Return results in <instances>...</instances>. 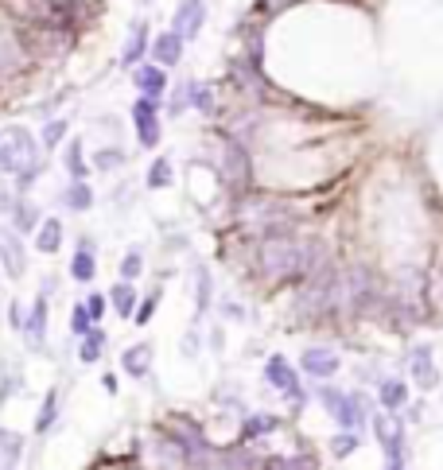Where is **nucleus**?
<instances>
[{
  "label": "nucleus",
  "mask_w": 443,
  "mask_h": 470,
  "mask_svg": "<svg viewBox=\"0 0 443 470\" xmlns=\"http://www.w3.org/2000/svg\"><path fill=\"white\" fill-rule=\"evenodd\" d=\"M331 451H335L338 459H346L350 451H358V436H354V431H343V436H335V439H331Z\"/></svg>",
  "instance_id": "obj_27"
},
{
  "label": "nucleus",
  "mask_w": 443,
  "mask_h": 470,
  "mask_svg": "<svg viewBox=\"0 0 443 470\" xmlns=\"http://www.w3.org/2000/svg\"><path fill=\"white\" fill-rule=\"evenodd\" d=\"M101 346H105V330L90 327V335H86V342H82V361H98Z\"/></svg>",
  "instance_id": "obj_20"
},
{
  "label": "nucleus",
  "mask_w": 443,
  "mask_h": 470,
  "mask_svg": "<svg viewBox=\"0 0 443 470\" xmlns=\"http://www.w3.org/2000/svg\"><path fill=\"white\" fill-rule=\"evenodd\" d=\"M404 401H409V385H404V381H385L381 385V404H385L389 416H393L397 408H404Z\"/></svg>",
  "instance_id": "obj_16"
},
{
  "label": "nucleus",
  "mask_w": 443,
  "mask_h": 470,
  "mask_svg": "<svg viewBox=\"0 0 443 470\" xmlns=\"http://www.w3.org/2000/svg\"><path fill=\"white\" fill-rule=\"evenodd\" d=\"M260 272L268 280H296V276H311L323 264V245L319 241H296L288 234H272L260 241Z\"/></svg>",
  "instance_id": "obj_1"
},
{
  "label": "nucleus",
  "mask_w": 443,
  "mask_h": 470,
  "mask_svg": "<svg viewBox=\"0 0 443 470\" xmlns=\"http://www.w3.org/2000/svg\"><path fill=\"white\" fill-rule=\"evenodd\" d=\"M109 300H113V311H117V315H125V319L133 315V307H136V292H133V284H125V280L109 292Z\"/></svg>",
  "instance_id": "obj_17"
},
{
  "label": "nucleus",
  "mask_w": 443,
  "mask_h": 470,
  "mask_svg": "<svg viewBox=\"0 0 443 470\" xmlns=\"http://www.w3.org/2000/svg\"><path fill=\"white\" fill-rule=\"evenodd\" d=\"M101 385H105L109 393H117V377H113V373H105V377H101Z\"/></svg>",
  "instance_id": "obj_39"
},
{
  "label": "nucleus",
  "mask_w": 443,
  "mask_h": 470,
  "mask_svg": "<svg viewBox=\"0 0 443 470\" xmlns=\"http://www.w3.org/2000/svg\"><path fill=\"white\" fill-rule=\"evenodd\" d=\"M70 330H74V335H90V315H86V303H78L74 311H70Z\"/></svg>",
  "instance_id": "obj_31"
},
{
  "label": "nucleus",
  "mask_w": 443,
  "mask_h": 470,
  "mask_svg": "<svg viewBox=\"0 0 443 470\" xmlns=\"http://www.w3.org/2000/svg\"><path fill=\"white\" fill-rule=\"evenodd\" d=\"M86 315H90V323L101 319V315H105V295H90V300H86Z\"/></svg>",
  "instance_id": "obj_33"
},
{
  "label": "nucleus",
  "mask_w": 443,
  "mask_h": 470,
  "mask_svg": "<svg viewBox=\"0 0 443 470\" xmlns=\"http://www.w3.org/2000/svg\"><path fill=\"white\" fill-rule=\"evenodd\" d=\"M265 377H268V385L284 389V393L292 396L296 408H303V389H300V381H296V370L288 365L284 358H280V354H272V358L265 361Z\"/></svg>",
  "instance_id": "obj_3"
},
{
  "label": "nucleus",
  "mask_w": 443,
  "mask_h": 470,
  "mask_svg": "<svg viewBox=\"0 0 443 470\" xmlns=\"http://www.w3.org/2000/svg\"><path fill=\"white\" fill-rule=\"evenodd\" d=\"M35 245H39L43 253H59V245H62V222H55V218L39 222V237H35Z\"/></svg>",
  "instance_id": "obj_14"
},
{
  "label": "nucleus",
  "mask_w": 443,
  "mask_h": 470,
  "mask_svg": "<svg viewBox=\"0 0 443 470\" xmlns=\"http://www.w3.org/2000/svg\"><path fill=\"white\" fill-rule=\"evenodd\" d=\"M191 105L202 113L214 109V93H210V86H191Z\"/></svg>",
  "instance_id": "obj_29"
},
{
  "label": "nucleus",
  "mask_w": 443,
  "mask_h": 470,
  "mask_svg": "<svg viewBox=\"0 0 443 470\" xmlns=\"http://www.w3.org/2000/svg\"><path fill=\"white\" fill-rule=\"evenodd\" d=\"M67 168H70V175L82 183V175H86V163H82V144H70V152H67Z\"/></svg>",
  "instance_id": "obj_30"
},
{
  "label": "nucleus",
  "mask_w": 443,
  "mask_h": 470,
  "mask_svg": "<svg viewBox=\"0 0 443 470\" xmlns=\"http://www.w3.org/2000/svg\"><path fill=\"white\" fill-rule=\"evenodd\" d=\"M210 307V276L206 272H199V311Z\"/></svg>",
  "instance_id": "obj_35"
},
{
  "label": "nucleus",
  "mask_w": 443,
  "mask_h": 470,
  "mask_svg": "<svg viewBox=\"0 0 443 470\" xmlns=\"http://www.w3.org/2000/svg\"><path fill=\"white\" fill-rule=\"evenodd\" d=\"M90 202H93V194H90V187H86V183H74L67 191V206H70V210H90Z\"/></svg>",
  "instance_id": "obj_22"
},
{
  "label": "nucleus",
  "mask_w": 443,
  "mask_h": 470,
  "mask_svg": "<svg viewBox=\"0 0 443 470\" xmlns=\"http://www.w3.org/2000/svg\"><path fill=\"white\" fill-rule=\"evenodd\" d=\"M412 377H416L420 389L439 385V373H435V365H432V350H428V346H420V350L412 354Z\"/></svg>",
  "instance_id": "obj_8"
},
{
  "label": "nucleus",
  "mask_w": 443,
  "mask_h": 470,
  "mask_svg": "<svg viewBox=\"0 0 443 470\" xmlns=\"http://www.w3.org/2000/svg\"><path fill=\"white\" fill-rule=\"evenodd\" d=\"M0 260H4V272L8 276H24V245L12 229H0Z\"/></svg>",
  "instance_id": "obj_6"
},
{
  "label": "nucleus",
  "mask_w": 443,
  "mask_h": 470,
  "mask_svg": "<svg viewBox=\"0 0 443 470\" xmlns=\"http://www.w3.org/2000/svg\"><path fill=\"white\" fill-rule=\"evenodd\" d=\"M331 416H335L338 424H343L346 431H354V436H358L362 431V424H366V396L362 393H350V396H338V404L335 408H331Z\"/></svg>",
  "instance_id": "obj_4"
},
{
  "label": "nucleus",
  "mask_w": 443,
  "mask_h": 470,
  "mask_svg": "<svg viewBox=\"0 0 443 470\" xmlns=\"http://www.w3.org/2000/svg\"><path fill=\"white\" fill-rule=\"evenodd\" d=\"M20 455H24V439L16 431L0 428V470H12L20 462Z\"/></svg>",
  "instance_id": "obj_10"
},
{
  "label": "nucleus",
  "mask_w": 443,
  "mask_h": 470,
  "mask_svg": "<svg viewBox=\"0 0 443 470\" xmlns=\"http://www.w3.org/2000/svg\"><path fill=\"white\" fill-rule=\"evenodd\" d=\"M140 269H144V257H140V249H128V253H125V260H121V276H125V284H128V280H136V276H140Z\"/></svg>",
  "instance_id": "obj_24"
},
{
  "label": "nucleus",
  "mask_w": 443,
  "mask_h": 470,
  "mask_svg": "<svg viewBox=\"0 0 443 470\" xmlns=\"http://www.w3.org/2000/svg\"><path fill=\"white\" fill-rule=\"evenodd\" d=\"M117 163H121V152L117 148H105V152H98V168H117Z\"/></svg>",
  "instance_id": "obj_34"
},
{
  "label": "nucleus",
  "mask_w": 443,
  "mask_h": 470,
  "mask_svg": "<svg viewBox=\"0 0 443 470\" xmlns=\"http://www.w3.org/2000/svg\"><path fill=\"white\" fill-rule=\"evenodd\" d=\"M121 365H125V373H133V377H144L148 365H152V346H128Z\"/></svg>",
  "instance_id": "obj_13"
},
{
  "label": "nucleus",
  "mask_w": 443,
  "mask_h": 470,
  "mask_svg": "<svg viewBox=\"0 0 443 470\" xmlns=\"http://www.w3.org/2000/svg\"><path fill=\"white\" fill-rule=\"evenodd\" d=\"M152 311H156V295H148V300L140 303V311H136V323H140V327L152 319Z\"/></svg>",
  "instance_id": "obj_37"
},
{
  "label": "nucleus",
  "mask_w": 443,
  "mask_h": 470,
  "mask_svg": "<svg viewBox=\"0 0 443 470\" xmlns=\"http://www.w3.org/2000/svg\"><path fill=\"white\" fill-rule=\"evenodd\" d=\"M389 470H404V466H389Z\"/></svg>",
  "instance_id": "obj_41"
},
{
  "label": "nucleus",
  "mask_w": 443,
  "mask_h": 470,
  "mask_svg": "<svg viewBox=\"0 0 443 470\" xmlns=\"http://www.w3.org/2000/svg\"><path fill=\"white\" fill-rule=\"evenodd\" d=\"M113 470H121V466H113Z\"/></svg>",
  "instance_id": "obj_42"
},
{
  "label": "nucleus",
  "mask_w": 443,
  "mask_h": 470,
  "mask_svg": "<svg viewBox=\"0 0 443 470\" xmlns=\"http://www.w3.org/2000/svg\"><path fill=\"white\" fill-rule=\"evenodd\" d=\"M136 86H140L148 98H152V93H159V90H164V70H156V67H140V70H136Z\"/></svg>",
  "instance_id": "obj_18"
},
{
  "label": "nucleus",
  "mask_w": 443,
  "mask_h": 470,
  "mask_svg": "<svg viewBox=\"0 0 443 470\" xmlns=\"http://www.w3.org/2000/svg\"><path fill=\"white\" fill-rule=\"evenodd\" d=\"M62 133H67V125H62V121H51L47 133H43V144H47V148H55V144L62 140Z\"/></svg>",
  "instance_id": "obj_32"
},
{
  "label": "nucleus",
  "mask_w": 443,
  "mask_h": 470,
  "mask_svg": "<svg viewBox=\"0 0 443 470\" xmlns=\"http://www.w3.org/2000/svg\"><path fill=\"white\" fill-rule=\"evenodd\" d=\"M268 8H284V0H265Z\"/></svg>",
  "instance_id": "obj_40"
},
{
  "label": "nucleus",
  "mask_w": 443,
  "mask_h": 470,
  "mask_svg": "<svg viewBox=\"0 0 443 470\" xmlns=\"http://www.w3.org/2000/svg\"><path fill=\"white\" fill-rule=\"evenodd\" d=\"M136 136H140L144 148H156V144H159V125H156V117H136Z\"/></svg>",
  "instance_id": "obj_19"
},
{
  "label": "nucleus",
  "mask_w": 443,
  "mask_h": 470,
  "mask_svg": "<svg viewBox=\"0 0 443 470\" xmlns=\"http://www.w3.org/2000/svg\"><path fill=\"white\" fill-rule=\"evenodd\" d=\"M35 226H39V210L27 206V202H20L16 206V229H35Z\"/></svg>",
  "instance_id": "obj_28"
},
{
  "label": "nucleus",
  "mask_w": 443,
  "mask_h": 470,
  "mask_svg": "<svg viewBox=\"0 0 443 470\" xmlns=\"http://www.w3.org/2000/svg\"><path fill=\"white\" fill-rule=\"evenodd\" d=\"M93 272H98V264H93L90 241H82V245H78V253H74V260H70V276H74V280H82V284H90V280H93Z\"/></svg>",
  "instance_id": "obj_12"
},
{
  "label": "nucleus",
  "mask_w": 443,
  "mask_h": 470,
  "mask_svg": "<svg viewBox=\"0 0 443 470\" xmlns=\"http://www.w3.org/2000/svg\"><path fill=\"white\" fill-rule=\"evenodd\" d=\"M179 55H183V35H176V32L159 35V43H156V59H159V67H176Z\"/></svg>",
  "instance_id": "obj_11"
},
{
  "label": "nucleus",
  "mask_w": 443,
  "mask_h": 470,
  "mask_svg": "<svg viewBox=\"0 0 443 470\" xmlns=\"http://www.w3.org/2000/svg\"><path fill=\"white\" fill-rule=\"evenodd\" d=\"M55 412H59V393H47V401L39 408V420H35V431H47L55 424Z\"/></svg>",
  "instance_id": "obj_21"
},
{
  "label": "nucleus",
  "mask_w": 443,
  "mask_h": 470,
  "mask_svg": "<svg viewBox=\"0 0 443 470\" xmlns=\"http://www.w3.org/2000/svg\"><path fill=\"white\" fill-rule=\"evenodd\" d=\"M0 168L8 175H20V183H27L39 171V148H35L32 133H24V128H8L4 133V140H0Z\"/></svg>",
  "instance_id": "obj_2"
},
{
  "label": "nucleus",
  "mask_w": 443,
  "mask_h": 470,
  "mask_svg": "<svg viewBox=\"0 0 443 470\" xmlns=\"http://www.w3.org/2000/svg\"><path fill=\"white\" fill-rule=\"evenodd\" d=\"M199 27H202V0H187L183 8H179V16H176V35L183 32L187 39H194Z\"/></svg>",
  "instance_id": "obj_9"
},
{
  "label": "nucleus",
  "mask_w": 443,
  "mask_h": 470,
  "mask_svg": "<svg viewBox=\"0 0 443 470\" xmlns=\"http://www.w3.org/2000/svg\"><path fill=\"white\" fill-rule=\"evenodd\" d=\"M300 365H303V373H311V377H331V373L338 370V354L323 350V346H311V350H303Z\"/></svg>",
  "instance_id": "obj_5"
},
{
  "label": "nucleus",
  "mask_w": 443,
  "mask_h": 470,
  "mask_svg": "<svg viewBox=\"0 0 443 470\" xmlns=\"http://www.w3.org/2000/svg\"><path fill=\"white\" fill-rule=\"evenodd\" d=\"M144 39H148V27H144V24H136V27H133V39H128V47H125V62H136V59H140Z\"/></svg>",
  "instance_id": "obj_26"
},
{
  "label": "nucleus",
  "mask_w": 443,
  "mask_h": 470,
  "mask_svg": "<svg viewBox=\"0 0 443 470\" xmlns=\"http://www.w3.org/2000/svg\"><path fill=\"white\" fill-rule=\"evenodd\" d=\"M226 179L234 191H245V183H249V160H245V152L234 140L226 144Z\"/></svg>",
  "instance_id": "obj_7"
},
{
  "label": "nucleus",
  "mask_w": 443,
  "mask_h": 470,
  "mask_svg": "<svg viewBox=\"0 0 443 470\" xmlns=\"http://www.w3.org/2000/svg\"><path fill=\"white\" fill-rule=\"evenodd\" d=\"M272 428H276V420H272V416H249V420H245V439L268 436Z\"/></svg>",
  "instance_id": "obj_25"
},
{
  "label": "nucleus",
  "mask_w": 443,
  "mask_h": 470,
  "mask_svg": "<svg viewBox=\"0 0 443 470\" xmlns=\"http://www.w3.org/2000/svg\"><path fill=\"white\" fill-rule=\"evenodd\" d=\"M43 327H47V300H35V307H32V319L24 323V330H27V342L32 346H39L43 342Z\"/></svg>",
  "instance_id": "obj_15"
},
{
  "label": "nucleus",
  "mask_w": 443,
  "mask_h": 470,
  "mask_svg": "<svg viewBox=\"0 0 443 470\" xmlns=\"http://www.w3.org/2000/svg\"><path fill=\"white\" fill-rule=\"evenodd\" d=\"M12 327H24V311H20V303H12Z\"/></svg>",
  "instance_id": "obj_38"
},
{
  "label": "nucleus",
  "mask_w": 443,
  "mask_h": 470,
  "mask_svg": "<svg viewBox=\"0 0 443 470\" xmlns=\"http://www.w3.org/2000/svg\"><path fill=\"white\" fill-rule=\"evenodd\" d=\"M168 183H171V160H156L148 171V187L159 191V187H168Z\"/></svg>",
  "instance_id": "obj_23"
},
{
  "label": "nucleus",
  "mask_w": 443,
  "mask_h": 470,
  "mask_svg": "<svg viewBox=\"0 0 443 470\" xmlns=\"http://www.w3.org/2000/svg\"><path fill=\"white\" fill-rule=\"evenodd\" d=\"M133 117H156V101H152V98H140V101L133 105Z\"/></svg>",
  "instance_id": "obj_36"
}]
</instances>
